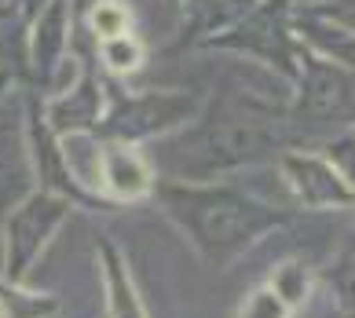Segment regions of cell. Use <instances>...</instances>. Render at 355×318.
<instances>
[{"instance_id":"cell-5","label":"cell","mask_w":355,"mask_h":318,"mask_svg":"<svg viewBox=\"0 0 355 318\" xmlns=\"http://www.w3.org/2000/svg\"><path fill=\"white\" fill-rule=\"evenodd\" d=\"M279 168L289 183V191L300 205L308 209H355V191L348 179L340 176V168L330 157L308 154V150H282Z\"/></svg>"},{"instance_id":"cell-14","label":"cell","mask_w":355,"mask_h":318,"mask_svg":"<svg viewBox=\"0 0 355 318\" xmlns=\"http://www.w3.org/2000/svg\"><path fill=\"white\" fill-rule=\"evenodd\" d=\"M88 26H92V33H96L99 41L121 37L125 26H128V11H125V4H117V0H99V4L92 8V15H88Z\"/></svg>"},{"instance_id":"cell-15","label":"cell","mask_w":355,"mask_h":318,"mask_svg":"<svg viewBox=\"0 0 355 318\" xmlns=\"http://www.w3.org/2000/svg\"><path fill=\"white\" fill-rule=\"evenodd\" d=\"M242 318H293V308H289V303L275 293L271 285H260L257 293L245 300Z\"/></svg>"},{"instance_id":"cell-8","label":"cell","mask_w":355,"mask_h":318,"mask_svg":"<svg viewBox=\"0 0 355 318\" xmlns=\"http://www.w3.org/2000/svg\"><path fill=\"white\" fill-rule=\"evenodd\" d=\"M257 0H183V44H205L231 30Z\"/></svg>"},{"instance_id":"cell-16","label":"cell","mask_w":355,"mask_h":318,"mask_svg":"<svg viewBox=\"0 0 355 318\" xmlns=\"http://www.w3.org/2000/svg\"><path fill=\"white\" fill-rule=\"evenodd\" d=\"M139 44L132 41L128 33L121 37H107L103 41V59H107V66H114V70H132V66L139 62Z\"/></svg>"},{"instance_id":"cell-11","label":"cell","mask_w":355,"mask_h":318,"mask_svg":"<svg viewBox=\"0 0 355 318\" xmlns=\"http://www.w3.org/2000/svg\"><path fill=\"white\" fill-rule=\"evenodd\" d=\"M107 183L121 194V197H132L139 191H147V168H143L139 157L125 154V150H110L107 154Z\"/></svg>"},{"instance_id":"cell-4","label":"cell","mask_w":355,"mask_h":318,"mask_svg":"<svg viewBox=\"0 0 355 318\" xmlns=\"http://www.w3.org/2000/svg\"><path fill=\"white\" fill-rule=\"evenodd\" d=\"M198 114L187 91H139V96H117L114 110L103 121V132H110L117 139H143L157 136L165 128L183 125L187 117Z\"/></svg>"},{"instance_id":"cell-13","label":"cell","mask_w":355,"mask_h":318,"mask_svg":"<svg viewBox=\"0 0 355 318\" xmlns=\"http://www.w3.org/2000/svg\"><path fill=\"white\" fill-rule=\"evenodd\" d=\"M103 256H107V274H110V297H114V315L117 318H143L139 303L128 289V278L121 274V263H117V253L110 245H103Z\"/></svg>"},{"instance_id":"cell-12","label":"cell","mask_w":355,"mask_h":318,"mask_svg":"<svg viewBox=\"0 0 355 318\" xmlns=\"http://www.w3.org/2000/svg\"><path fill=\"white\" fill-rule=\"evenodd\" d=\"M268 285L289 303V308H300V303L308 300V293H311V274H308L304 263H282Z\"/></svg>"},{"instance_id":"cell-10","label":"cell","mask_w":355,"mask_h":318,"mask_svg":"<svg viewBox=\"0 0 355 318\" xmlns=\"http://www.w3.org/2000/svg\"><path fill=\"white\" fill-rule=\"evenodd\" d=\"M326 285L345 318H355V227L340 238L334 260L326 263Z\"/></svg>"},{"instance_id":"cell-7","label":"cell","mask_w":355,"mask_h":318,"mask_svg":"<svg viewBox=\"0 0 355 318\" xmlns=\"http://www.w3.org/2000/svg\"><path fill=\"white\" fill-rule=\"evenodd\" d=\"M70 8L73 0H48V4L30 19V66L37 81H48L62 62V48H67V30H70Z\"/></svg>"},{"instance_id":"cell-1","label":"cell","mask_w":355,"mask_h":318,"mask_svg":"<svg viewBox=\"0 0 355 318\" xmlns=\"http://www.w3.org/2000/svg\"><path fill=\"white\" fill-rule=\"evenodd\" d=\"M304 143V132L289 117V99L257 88H223L205 110L202 125L183 132L173 147V168L191 179L264 161Z\"/></svg>"},{"instance_id":"cell-3","label":"cell","mask_w":355,"mask_h":318,"mask_svg":"<svg viewBox=\"0 0 355 318\" xmlns=\"http://www.w3.org/2000/svg\"><path fill=\"white\" fill-rule=\"evenodd\" d=\"M289 117L304 132H352L355 128V70L300 48V66L293 77Z\"/></svg>"},{"instance_id":"cell-2","label":"cell","mask_w":355,"mask_h":318,"mask_svg":"<svg viewBox=\"0 0 355 318\" xmlns=\"http://www.w3.org/2000/svg\"><path fill=\"white\" fill-rule=\"evenodd\" d=\"M157 194H162L165 209L173 212V220L216 267H227L253 242H260L268 231L282 227L289 220L286 209H275L249 191L227 187V183H209V187L162 183Z\"/></svg>"},{"instance_id":"cell-9","label":"cell","mask_w":355,"mask_h":318,"mask_svg":"<svg viewBox=\"0 0 355 318\" xmlns=\"http://www.w3.org/2000/svg\"><path fill=\"white\" fill-rule=\"evenodd\" d=\"M99 103H103L99 81L92 73H85L67 99H62L59 106H51V125H55L59 132L62 128H92L96 125V114H99Z\"/></svg>"},{"instance_id":"cell-6","label":"cell","mask_w":355,"mask_h":318,"mask_svg":"<svg viewBox=\"0 0 355 318\" xmlns=\"http://www.w3.org/2000/svg\"><path fill=\"white\" fill-rule=\"evenodd\" d=\"M67 216V202L55 194H33L8 223V274L22 278L33 256L44 249L48 234Z\"/></svg>"},{"instance_id":"cell-17","label":"cell","mask_w":355,"mask_h":318,"mask_svg":"<svg viewBox=\"0 0 355 318\" xmlns=\"http://www.w3.org/2000/svg\"><path fill=\"white\" fill-rule=\"evenodd\" d=\"M19 4H22V15H26V19H33L37 11H41V8L48 4V0H19Z\"/></svg>"},{"instance_id":"cell-19","label":"cell","mask_w":355,"mask_h":318,"mask_svg":"<svg viewBox=\"0 0 355 318\" xmlns=\"http://www.w3.org/2000/svg\"><path fill=\"white\" fill-rule=\"evenodd\" d=\"M168 4H180V0H168Z\"/></svg>"},{"instance_id":"cell-18","label":"cell","mask_w":355,"mask_h":318,"mask_svg":"<svg viewBox=\"0 0 355 318\" xmlns=\"http://www.w3.org/2000/svg\"><path fill=\"white\" fill-rule=\"evenodd\" d=\"M8 81H11V70H4V66H0V96H4V88H8Z\"/></svg>"}]
</instances>
